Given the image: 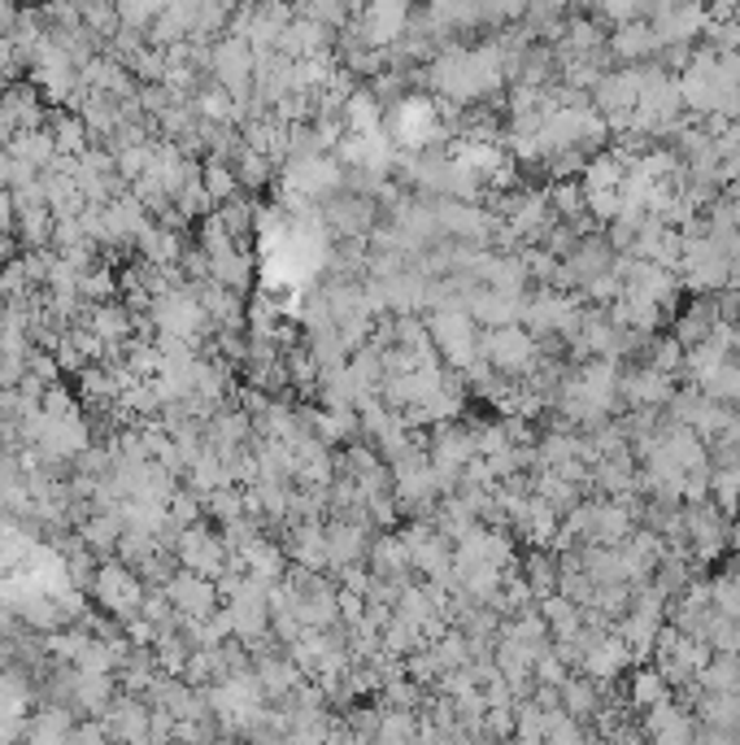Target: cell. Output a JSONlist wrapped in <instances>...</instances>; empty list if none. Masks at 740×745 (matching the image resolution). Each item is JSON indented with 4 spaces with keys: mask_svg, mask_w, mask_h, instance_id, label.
I'll list each match as a JSON object with an SVG mask.
<instances>
[{
    "mask_svg": "<svg viewBox=\"0 0 740 745\" xmlns=\"http://www.w3.org/2000/svg\"><path fill=\"white\" fill-rule=\"evenodd\" d=\"M92 597L113 610L118 619L136 615L144 606V585L131 576V567H118V563H106L101 572H92Z\"/></svg>",
    "mask_w": 740,
    "mask_h": 745,
    "instance_id": "1",
    "label": "cell"
},
{
    "mask_svg": "<svg viewBox=\"0 0 740 745\" xmlns=\"http://www.w3.org/2000/svg\"><path fill=\"white\" fill-rule=\"evenodd\" d=\"M166 597L179 610V619H210L213 610H218V585H213L210 576L192 572V567H183L179 576L166 580Z\"/></svg>",
    "mask_w": 740,
    "mask_h": 745,
    "instance_id": "2",
    "label": "cell"
},
{
    "mask_svg": "<svg viewBox=\"0 0 740 745\" xmlns=\"http://www.w3.org/2000/svg\"><path fill=\"white\" fill-rule=\"evenodd\" d=\"M388 131H392V145L397 149H423L427 140H436V131H440V118H436V109L427 106V101H401V106L392 109V118H388Z\"/></svg>",
    "mask_w": 740,
    "mask_h": 745,
    "instance_id": "3",
    "label": "cell"
},
{
    "mask_svg": "<svg viewBox=\"0 0 740 745\" xmlns=\"http://www.w3.org/2000/svg\"><path fill=\"white\" fill-rule=\"evenodd\" d=\"M531 336L528 331H519V327H497V331H488L483 336V354H488V362H497V371H523L531 362Z\"/></svg>",
    "mask_w": 740,
    "mask_h": 745,
    "instance_id": "4",
    "label": "cell"
},
{
    "mask_svg": "<svg viewBox=\"0 0 740 745\" xmlns=\"http://www.w3.org/2000/svg\"><path fill=\"white\" fill-rule=\"evenodd\" d=\"M109 715V737H144L149 733V719H153V711H144L136 697L131 702H118Z\"/></svg>",
    "mask_w": 740,
    "mask_h": 745,
    "instance_id": "5",
    "label": "cell"
},
{
    "mask_svg": "<svg viewBox=\"0 0 740 745\" xmlns=\"http://www.w3.org/2000/svg\"><path fill=\"white\" fill-rule=\"evenodd\" d=\"M632 697H636V706H649V702H667V681H662V672H636Z\"/></svg>",
    "mask_w": 740,
    "mask_h": 745,
    "instance_id": "6",
    "label": "cell"
},
{
    "mask_svg": "<svg viewBox=\"0 0 740 745\" xmlns=\"http://www.w3.org/2000/svg\"><path fill=\"white\" fill-rule=\"evenodd\" d=\"M31 737H70V711H44L40 724L27 728Z\"/></svg>",
    "mask_w": 740,
    "mask_h": 745,
    "instance_id": "7",
    "label": "cell"
}]
</instances>
